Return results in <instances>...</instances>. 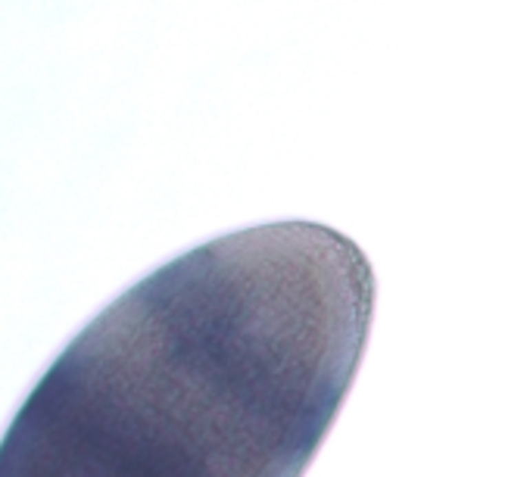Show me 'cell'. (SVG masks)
<instances>
[{
    "label": "cell",
    "instance_id": "6da1fadb",
    "mask_svg": "<svg viewBox=\"0 0 530 477\" xmlns=\"http://www.w3.org/2000/svg\"><path fill=\"white\" fill-rule=\"evenodd\" d=\"M374 275L318 222L225 234L147 275L56 356L0 477H299L346 396Z\"/></svg>",
    "mask_w": 530,
    "mask_h": 477
}]
</instances>
